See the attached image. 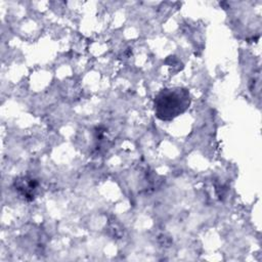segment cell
I'll use <instances>...</instances> for the list:
<instances>
[{"label":"cell","mask_w":262,"mask_h":262,"mask_svg":"<svg viewBox=\"0 0 262 262\" xmlns=\"http://www.w3.org/2000/svg\"><path fill=\"white\" fill-rule=\"evenodd\" d=\"M190 93L187 88H164L155 96V115L161 121H172L187 111L190 105Z\"/></svg>","instance_id":"obj_1"},{"label":"cell","mask_w":262,"mask_h":262,"mask_svg":"<svg viewBox=\"0 0 262 262\" xmlns=\"http://www.w3.org/2000/svg\"><path fill=\"white\" fill-rule=\"evenodd\" d=\"M38 186V181L35 178L29 176H20L15 178L13 181V187L17 194L28 202H31L35 199Z\"/></svg>","instance_id":"obj_2"}]
</instances>
